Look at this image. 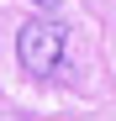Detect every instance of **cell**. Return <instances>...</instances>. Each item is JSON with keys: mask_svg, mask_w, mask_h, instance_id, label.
<instances>
[{"mask_svg": "<svg viewBox=\"0 0 116 121\" xmlns=\"http://www.w3.org/2000/svg\"><path fill=\"white\" fill-rule=\"evenodd\" d=\"M32 5H42V11H58V0H32Z\"/></svg>", "mask_w": 116, "mask_h": 121, "instance_id": "obj_2", "label": "cell"}, {"mask_svg": "<svg viewBox=\"0 0 116 121\" xmlns=\"http://www.w3.org/2000/svg\"><path fill=\"white\" fill-rule=\"evenodd\" d=\"M63 42L69 32L58 16H32V21H21V32H16V58H21V69L48 79L58 63H63Z\"/></svg>", "mask_w": 116, "mask_h": 121, "instance_id": "obj_1", "label": "cell"}]
</instances>
